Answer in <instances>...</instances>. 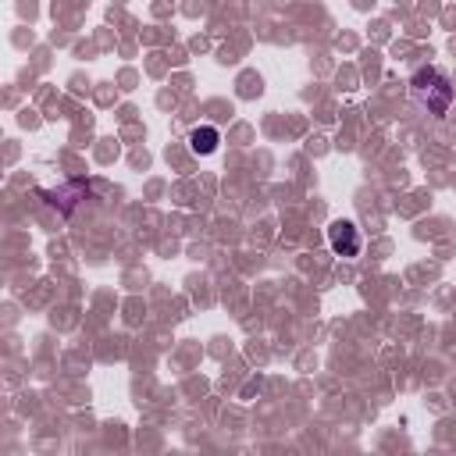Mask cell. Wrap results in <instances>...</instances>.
Here are the masks:
<instances>
[{
    "mask_svg": "<svg viewBox=\"0 0 456 456\" xmlns=\"http://www.w3.org/2000/svg\"><path fill=\"white\" fill-rule=\"evenodd\" d=\"M328 239H331V249L338 256H356L360 253V232H356L353 221H335L328 228Z\"/></svg>",
    "mask_w": 456,
    "mask_h": 456,
    "instance_id": "7a4b0ae2",
    "label": "cell"
},
{
    "mask_svg": "<svg viewBox=\"0 0 456 456\" xmlns=\"http://www.w3.org/2000/svg\"><path fill=\"white\" fill-rule=\"evenodd\" d=\"M410 89H413L417 103H424L431 114H445L449 103H452V86H449V78H445L442 71H435V68H420V71L413 75Z\"/></svg>",
    "mask_w": 456,
    "mask_h": 456,
    "instance_id": "6da1fadb",
    "label": "cell"
},
{
    "mask_svg": "<svg viewBox=\"0 0 456 456\" xmlns=\"http://www.w3.org/2000/svg\"><path fill=\"white\" fill-rule=\"evenodd\" d=\"M217 142H221V132H217L214 125H200V128L189 132V146H192L196 153H214Z\"/></svg>",
    "mask_w": 456,
    "mask_h": 456,
    "instance_id": "3957f363",
    "label": "cell"
}]
</instances>
